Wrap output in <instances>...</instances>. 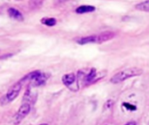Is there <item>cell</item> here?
<instances>
[{
    "mask_svg": "<svg viewBox=\"0 0 149 125\" xmlns=\"http://www.w3.org/2000/svg\"><path fill=\"white\" fill-rule=\"evenodd\" d=\"M40 125H47L46 124H40Z\"/></svg>",
    "mask_w": 149,
    "mask_h": 125,
    "instance_id": "14",
    "label": "cell"
},
{
    "mask_svg": "<svg viewBox=\"0 0 149 125\" xmlns=\"http://www.w3.org/2000/svg\"><path fill=\"white\" fill-rule=\"evenodd\" d=\"M22 89V83L20 82H17L16 84H14L8 90V92L6 93V95L4 97H3V98L1 99L2 101L3 100V104H8V103H10L12 102L13 100H15L17 98V97L18 96L20 90Z\"/></svg>",
    "mask_w": 149,
    "mask_h": 125,
    "instance_id": "4",
    "label": "cell"
},
{
    "mask_svg": "<svg viewBox=\"0 0 149 125\" xmlns=\"http://www.w3.org/2000/svg\"><path fill=\"white\" fill-rule=\"evenodd\" d=\"M96 77V70L95 69H92L91 71L86 75V76H84V81L85 83L88 84V83H91L93 81V79L95 78Z\"/></svg>",
    "mask_w": 149,
    "mask_h": 125,
    "instance_id": "9",
    "label": "cell"
},
{
    "mask_svg": "<svg viewBox=\"0 0 149 125\" xmlns=\"http://www.w3.org/2000/svg\"><path fill=\"white\" fill-rule=\"evenodd\" d=\"M75 80H76V77H75V75L73 73L66 74L62 77V81H63L64 84L68 86V87H70L72 84H73Z\"/></svg>",
    "mask_w": 149,
    "mask_h": 125,
    "instance_id": "7",
    "label": "cell"
},
{
    "mask_svg": "<svg viewBox=\"0 0 149 125\" xmlns=\"http://www.w3.org/2000/svg\"><path fill=\"white\" fill-rule=\"evenodd\" d=\"M114 37L113 32H105L99 35H92L86 37H82L78 40V44H86L90 43H103L105 41L110 40Z\"/></svg>",
    "mask_w": 149,
    "mask_h": 125,
    "instance_id": "3",
    "label": "cell"
},
{
    "mask_svg": "<svg viewBox=\"0 0 149 125\" xmlns=\"http://www.w3.org/2000/svg\"><path fill=\"white\" fill-rule=\"evenodd\" d=\"M125 107H127V109H128V110H136V107L135 106H132L130 104H127V103H124V104H123Z\"/></svg>",
    "mask_w": 149,
    "mask_h": 125,
    "instance_id": "12",
    "label": "cell"
},
{
    "mask_svg": "<svg viewBox=\"0 0 149 125\" xmlns=\"http://www.w3.org/2000/svg\"><path fill=\"white\" fill-rule=\"evenodd\" d=\"M49 78V75L46 73H43L39 70H36L33 72H31L30 74L26 75L20 82H30L31 84L34 87L40 86L44 84L46 80Z\"/></svg>",
    "mask_w": 149,
    "mask_h": 125,
    "instance_id": "2",
    "label": "cell"
},
{
    "mask_svg": "<svg viewBox=\"0 0 149 125\" xmlns=\"http://www.w3.org/2000/svg\"><path fill=\"white\" fill-rule=\"evenodd\" d=\"M30 110H31V105H30L29 104L24 103V104L20 106V108L18 109L17 114H16L15 117H14V119H13V120H14V121H13L14 124L17 125L19 123H21L22 120L29 114Z\"/></svg>",
    "mask_w": 149,
    "mask_h": 125,
    "instance_id": "5",
    "label": "cell"
},
{
    "mask_svg": "<svg viewBox=\"0 0 149 125\" xmlns=\"http://www.w3.org/2000/svg\"><path fill=\"white\" fill-rule=\"evenodd\" d=\"M148 125H149V124H148Z\"/></svg>",
    "mask_w": 149,
    "mask_h": 125,
    "instance_id": "15",
    "label": "cell"
},
{
    "mask_svg": "<svg viewBox=\"0 0 149 125\" xmlns=\"http://www.w3.org/2000/svg\"><path fill=\"white\" fill-rule=\"evenodd\" d=\"M143 73V70L141 68H129V69H126L120 72H119L118 74H116L115 76H113L111 79V82L113 84H119L120 82L125 81L127 78L133 77H137L140 76Z\"/></svg>",
    "mask_w": 149,
    "mask_h": 125,
    "instance_id": "1",
    "label": "cell"
},
{
    "mask_svg": "<svg viewBox=\"0 0 149 125\" xmlns=\"http://www.w3.org/2000/svg\"><path fill=\"white\" fill-rule=\"evenodd\" d=\"M135 8L140 10L143 11H149V1H145L142 3H140L135 5Z\"/></svg>",
    "mask_w": 149,
    "mask_h": 125,
    "instance_id": "10",
    "label": "cell"
},
{
    "mask_svg": "<svg viewBox=\"0 0 149 125\" xmlns=\"http://www.w3.org/2000/svg\"><path fill=\"white\" fill-rule=\"evenodd\" d=\"M8 14L11 18H13L15 20L20 21V22L24 20V17H23L22 13L15 8H10L8 10Z\"/></svg>",
    "mask_w": 149,
    "mask_h": 125,
    "instance_id": "6",
    "label": "cell"
},
{
    "mask_svg": "<svg viewBox=\"0 0 149 125\" xmlns=\"http://www.w3.org/2000/svg\"><path fill=\"white\" fill-rule=\"evenodd\" d=\"M95 10V8L93 6L91 5H82L79 6L76 9V12L79 14H82V13H86V12H91Z\"/></svg>",
    "mask_w": 149,
    "mask_h": 125,
    "instance_id": "8",
    "label": "cell"
},
{
    "mask_svg": "<svg viewBox=\"0 0 149 125\" xmlns=\"http://www.w3.org/2000/svg\"><path fill=\"white\" fill-rule=\"evenodd\" d=\"M126 125H136L135 123H134V122H131V123H128V124H127Z\"/></svg>",
    "mask_w": 149,
    "mask_h": 125,
    "instance_id": "13",
    "label": "cell"
},
{
    "mask_svg": "<svg viewBox=\"0 0 149 125\" xmlns=\"http://www.w3.org/2000/svg\"><path fill=\"white\" fill-rule=\"evenodd\" d=\"M41 22L44 24L47 25V26H54L56 24V23H57L56 19L55 18H52V17H45V18H43L41 20Z\"/></svg>",
    "mask_w": 149,
    "mask_h": 125,
    "instance_id": "11",
    "label": "cell"
}]
</instances>
